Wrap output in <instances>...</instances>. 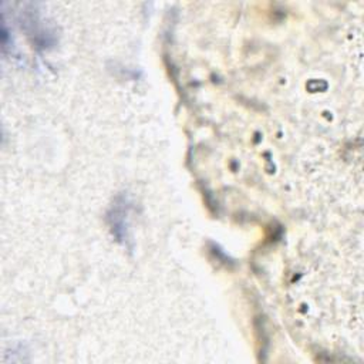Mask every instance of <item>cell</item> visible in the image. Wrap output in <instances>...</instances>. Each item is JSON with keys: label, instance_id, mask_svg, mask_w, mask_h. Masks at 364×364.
Instances as JSON below:
<instances>
[{"label": "cell", "instance_id": "obj_1", "mask_svg": "<svg viewBox=\"0 0 364 364\" xmlns=\"http://www.w3.org/2000/svg\"><path fill=\"white\" fill-rule=\"evenodd\" d=\"M131 210L132 202L129 196L119 193L107 212V222L112 236L127 247H131Z\"/></svg>", "mask_w": 364, "mask_h": 364}]
</instances>
